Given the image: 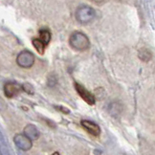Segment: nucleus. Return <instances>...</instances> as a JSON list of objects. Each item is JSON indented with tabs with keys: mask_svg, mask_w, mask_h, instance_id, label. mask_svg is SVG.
<instances>
[{
	"mask_svg": "<svg viewBox=\"0 0 155 155\" xmlns=\"http://www.w3.org/2000/svg\"><path fill=\"white\" fill-rule=\"evenodd\" d=\"M69 44L73 49L77 51H84L89 48L90 41L84 34L81 32H75L71 35L69 38Z\"/></svg>",
	"mask_w": 155,
	"mask_h": 155,
	"instance_id": "obj_1",
	"label": "nucleus"
},
{
	"mask_svg": "<svg viewBox=\"0 0 155 155\" xmlns=\"http://www.w3.org/2000/svg\"><path fill=\"white\" fill-rule=\"evenodd\" d=\"M95 11L88 7V6H81L77 10L76 13V18L80 23L82 24H87V23L91 22L95 18Z\"/></svg>",
	"mask_w": 155,
	"mask_h": 155,
	"instance_id": "obj_2",
	"label": "nucleus"
},
{
	"mask_svg": "<svg viewBox=\"0 0 155 155\" xmlns=\"http://www.w3.org/2000/svg\"><path fill=\"white\" fill-rule=\"evenodd\" d=\"M16 61L19 66L23 68H30L35 63V57L31 52L25 50L19 54L18 57H17Z\"/></svg>",
	"mask_w": 155,
	"mask_h": 155,
	"instance_id": "obj_3",
	"label": "nucleus"
},
{
	"mask_svg": "<svg viewBox=\"0 0 155 155\" xmlns=\"http://www.w3.org/2000/svg\"><path fill=\"white\" fill-rule=\"evenodd\" d=\"M75 89L78 92V94L80 95V97L84 101L85 103H87L90 105H94L96 104V98H95L94 95L89 92L84 86H82L81 84H80V83H78V82H75Z\"/></svg>",
	"mask_w": 155,
	"mask_h": 155,
	"instance_id": "obj_4",
	"label": "nucleus"
},
{
	"mask_svg": "<svg viewBox=\"0 0 155 155\" xmlns=\"http://www.w3.org/2000/svg\"><path fill=\"white\" fill-rule=\"evenodd\" d=\"M14 140L15 146L23 151H27L32 147V140L26 134H17Z\"/></svg>",
	"mask_w": 155,
	"mask_h": 155,
	"instance_id": "obj_5",
	"label": "nucleus"
},
{
	"mask_svg": "<svg viewBox=\"0 0 155 155\" xmlns=\"http://www.w3.org/2000/svg\"><path fill=\"white\" fill-rule=\"evenodd\" d=\"M21 89H22V87L18 84V83H16L15 81H8V82H6L4 85L5 96L9 99L14 98L15 96H16V95L19 93Z\"/></svg>",
	"mask_w": 155,
	"mask_h": 155,
	"instance_id": "obj_6",
	"label": "nucleus"
},
{
	"mask_svg": "<svg viewBox=\"0 0 155 155\" xmlns=\"http://www.w3.org/2000/svg\"><path fill=\"white\" fill-rule=\"evenodd\" d=\"M82 127L84 128L89 134H91L92 136L99 137L101 135V128L97 124H95L92 121L89 120H82L81 122Z\"/></svg>",
	"mask_w": 155,
	"mask_h": 155,
	"instance_id": "obj_7",
	"label": "nucleus"
},
{
	"mask_svg": "<svg viewBox=\"0 0 155 155\" xmlns=\"http://www.w3.org/2000/svg\"><path fill=\"white\" fill-rule=\"evenodd\" d=\"M24 133L29 137L31 140H35V139H38L39 137V132L38 130L35 128V126L33 124H28V126L25 127L24 129Z\"/></svg>",
	"mask_w": 155,
	"mask_h": 155,
	"instance_id": "obj_8",
	"label": "nucleus"
},
{
	"mask_svg": "<svg viewBox=\"0 0 155 155\" xmlns=\"http://www.w3.org/2000/svg\"><path fill=\"white\" fill-rule=\"evenodd\" d=\"M33 45L35 48V50L38 51V53L39 55H43L44 54V51H45V47H46V44L45 42L40 38H35L33 40Z\"/></svg>",
	"mask_w": 155,
	"mask_h": 155,
	"instance_id": "obj_9",
	"label": "nucleus"
},
{
	"mask_svg": "<svg viewBox=\"0 0 155 155\" xmlns=\"http://www.w3.org/2000/svg\"><path fill=\"white\" fill-rule=\"evenodd\" d=\"M39 38L42 39L46 45H48L50 40H51V33L49 30L47 29H42L39 31Z\"/></svg>",
	"mask_w": 155,
	"mask_h": 155,
	"instance_id": "obj_10",
	"label": "nucleus"
},
{
	"mask_svg": "<svg viewBox=\"0 0 155 155\" xmlns=\"http://www.w3.org/2000/svg\"><path fill=\"white\" fill-rule=\"evenodd\" d=\"M22 89L28 94H34V88L31 84H29V83H24V84L22 85Z\"/></svg>",
	"mask_w": 155,
	"mask_h": 155,
	"instance_id": "obj_11",
	"label": "nucleus"
},
{
	"mask_svg": "<svg viewBox=\"0 0 155 155\" xmlns=\"http://www.w3.org/2000/svg\"><path fill=\"white\" fill-rule=\"evenodd\" d=\"M56 108L59 109V110H62V113H64V114H69L70 111L66 108H63V107H56Z\"/></svg>",
	"mask_w": 155,
	"mask_h": 155,
	"instance_id": "obj_12",
	"label": "nucleus"
}]
</instances>
